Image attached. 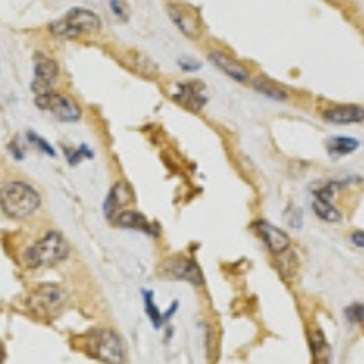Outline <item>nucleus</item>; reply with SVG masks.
Segmentation results:
<instances>
[{"instance_id":"f8f14e48","label":"nucleus","mask_w":364,"mask_h":364,"mask_svg":"<svg viewBox=\"0 0 364 364\" xmlns=\"http://www.w3.org/2000/svg\"><path fill=\"white\" fill-rule=\"evenodd\" d=\"M132 190H129V186L126 184V182H119V184H115L112 190V193L108 195V200H106V215L109 217V219H113V217L119 213V211L124 210V206H128L129 203H132Z\"/></svg>"},{"instance_id":"423d86ee","label":"nucleus","mask_w":364,"mask_h":364,"mask_svg":"<svg viewBox=\"0 0 364 364\" xmlns=\"http://www.w3.org/2000/svg\"><path fill=\"white\" fill-rule=\"evenodd\" d=\"M58 77V66L55 60L50 57L38 53L35 55V82L33 90L37 91V95L48 93L50 87L57 82Z\"/></svg>"},{"instance_id":"6e6552de","label":"nucleus","mask_w":364,"mask_h":364,"mask_svg":"<svg viewBox=\"0 0 364 364\" xmlns=\"http://www.w3.org/2000/svg\"><path fill=\"white\" fill-rule=\"evenodd\" d=\"M253 226H255L257 233L261 235V239L266 242V246H268L275 255H281V253L288 252V248H290V237L286 235L282 230H279V228L273 226V224L266 223V220H257Z\"/></svg>"},{"instance_id":"ddd939ff","label":"nucleus","mask_w":364,"mask_h":364,"mask_svg":"<svg viewBox=\"0 0 364 364\" xmlns=\"http://www.w3.org/2000/svg\"><path fill=\"white\" fill-rule=\"evenodd\" d=\"M324 119L331 124H353V122H363L364 108L360 106H337L324 113Z\"/></svg>"},{"instance_id":"7ed1b4c3","label":"nucleus","mask_w":364,"mask_h":364,"mask_svg":"<svg viewBox=\"0 0 364 364\" xmlns=\"http://www.w3.org/2000/svg\"><path fill=\"white\" fill-rule=\"evenodd\" d=\"M51 33L57 37L75 38L80 35H93L100 29V18L93 11L82 8H73L63 18L51 22Z\"/></svg>"},{"instance_id":"393cba45","label":"nucleus","mask_w":364,"mask_h":364,"mask_svg":"<svg viewBox=\"0 0 364 364\" xmlns=\"http://www.w3.org/2000/svg\"><path fill=\"white\" fill-rule=\"evenodd\" d=\"M2 359H4V350H2V346H0V363H2Z\"/></svg>"},{"instance_id":"f257e3e1","label":"nucleus","mask_w":364,"mask_h":364,"mask_svg":"<svg viewBox=\"0 0 364 364\" xmlns=\"http://www.w3.org/2000/svg\"><path fill=\"white\" fill-rule=\"evenodd\" d=\"M41 206V195L28 182L11 181L0 190V208L11 219H26Z\"/></svg>"},{"instance_id":"0eeeda50","label":"nucleus","mask_w":364,"mask_h":364,"mask_svg":"<svg viewBox=\"0 0 364 364\" xmlns=\"http://www.w3.org/2000/svg\"><path fill=\"white\" fill-rule=\"evenodd\" d=\"M164 273L173 279H181V281H188L191 284L199 286L203 284V275H200L199 266L193 261L186 259V257H173L166 262Z\"/></svg>"},{"instance_id":"dca6fc26","label":"nucleus","mask_w":364,"mask_h":364,"mask_svg":"<svg viewBox=\"0 0 364 364\" xmlns=\"http://www.w3.org/2000/svg\"><path fill=\"white\" fill-rule=\"evenodd\" d=\"M311 339V352H314V364H330L331 363V350L328 344L326 337L318 328H314L310 331Z\"/></svg>"},{"instance_id":"39448f33","label":"nucleus","mask_w":364,"mask_h":364,"mask_svg":"<svg viewBox=\"0 0 364 364\" xmlns=\"http://www.w3.org/2000/svg\"><path fill=\"white\" fill-rule=\"evenodd\" d=\"M37 106L42 108L44 112L51 113V115L57 117L58 120H64V122H77L80 119V108L71 99L64 95H58V93H42L37 95Z\"/></svg>"},{"instance_id":"aec40b11","label":"nucleus","mask_w":364,"mask_h":364,"mask_svg":"<svg viewBox=\"0 0 364 364\" xmlns=\"http://www.w3.org/2000/svg\"><path fill=\"white\" fill-rule=\"evenodd\" d=\"M146 310H148L149 318L154 321L155 326H159V324H161V315H159L157 306H155V304H154V299H151V294H146Z\"/></svg>"},{"instance_id":"b1692460","label":"nucleus","mask_w":364,"mask_h":364,"mask_svg":"<svg viewBox=\"0 0 364 364\" xmlns=\"http://www.w3.org/2000/svg\"><path fill=\"white\" fill-rule=\"evenodd\" d=\"M112 6H113V11H115L119 17H124V11H122V8H120L119 0H112Z\"/></svg>"},{"instance_id":"f3484780","label":"nucleus","mask_w":364,"mask_h":364,"mask_svg":"<svg viewBox=\"0 0 364 364\" xmlns=\"http://www.w3.org/2000/svg\"><path fill=\"white\" fill-rule=\"evenodd\" d=\"M253 90H257L259 93H262L264 97L273 100H286L288 99V90H284L282 86H279L277 82L273 80L264 79V77H257L253 79Z\"/></svg>"},{"instance_id":"a211bd4d","label":"nucleus","mask_w":364,"mask_h":364,"mask_svg":"<svg viewBox=\"0 0 364 364\" xmlns=\"http://www.w3.org/2000/svg\"><path fill=\"white\" fill-rule=\"evenodd\" d=\"M314 210L318 219L326 220V223H337L341 219V211L331 204V200L323 199V197H315Z\"/></svg>"},{"instance_id":"412c9836","label":"nucleus","mask_w":364,"mask_h":364,"mask_svg":"<svg viewBox=\"0 0 364 364\" xmlns=\"http://www.w3.org/2000/svg\"><path fill=\"white\" fill-rule=\"evenodd\" d=\"M348 317L357 321V323L364 324V304H357V306H353L352 310H348Z\"/></svg>"},{"instance_id":"f03ea898","label":"nucleus","mask_w":364,"mask_h":364,"mask_svg":"<svg viewBox=\"0 0 364 364\" xmlns=\"http://www.w3.org/2000/svg\"><path fill=\"white\" fill-rule=\"evenodd\" d=\"M84 350L91 357L99 359L104 364L124 363V346L122 341L112 330H95L84 339Z\"/></svg>"},{"instance_id":"4be33fe9","label":"nucleus","mask_w":364,"mask_h":364,"mask_svg":"<svg viewBox=\"0 0 364 364\" xmlns=\"http://www.w3.org/2000/svg\"><path fill=\"white\" fill-rule=\"evenodd\" d=\"M31 136H33V135H31ZM33 142H35V144H38V146H41V148L44 149V151H46V154H48V155H55L53 148H50V146L46 144V142L42 141L41 136H33Z\"/></svg>"},{"instance_id":"4468645a","label":"nucleus","mask_w":364,"mask_h":364,"mask_svg":"<svg viewBox=\"0 0 364 364\" xmlns=\"http://www.w3.org/2000/svg\"><path fill=\"white\" fill-rule=\"evenodd\" d=\"M113 223L120 228H128V230H139L144 233H154V226L146 220V217L139 211L132 210H122L113 217Z\"/></svg>"},{"instance_id":"6ab92c4d","label":"nucleus","mask_w":364,"mask_h":364,"mask_svg":"<svg viewBox=\"0 0 364 364\" xmlns=\"http://www.w3.org/2000/svg\"><path fill=\"white\" fill-rule=\"evenodd\" d=\"M357 148H359V142L350 139V136H336V139H331L330 144H328V149H330L333 155L352 154L353 149Z\"/></svg>"},{"instance_id":"2eb2a0df","label":"nucleus","mask_w":364,"mask_h":364,"mask_svg":"<svg viewBox=\"0 0 364 364\" xmlns=\"http://www.w3.org/2000/svg\"><path fill=\"white\" fill-rule=\"evenodd\" d=\"M177 97L181 99L182 104H186L188 108H191L193 112L200 109L206 102V97H204L203 86L197 82H188L178 86Z\"/></svg>"},{"instance_id":"5701e85b","label":"nucleus","mask_w":364,"mask_h":364,"mask_svg":"<svg viewBox=\"0 0 364 364\" xmlns=\"http://www.w3.org/2000/svg\"><path fill=\"white\" fill-rule=\"evenodd\" d=\"M352 240H353V245L360 246V248H364V232H355L352 235Z\"/></svg>"},{"instance_id":"20e7f679","label":"nucleus","mask_w":364,"mask_h":364,"mask_svg":"<svg viewBox=\"0 0 364 364\" xmlns=\"http://www.w3.org/2000/svg\"><path fill=\"white\" fill-rule=\"evenodd\" d=\"M68 245L64 237L57 232L46 233L42 239H38L31 248L26 252V262L31 268H41V266H53L57 262L64 261L68 257Z\"/></svg>"},{"instance_id":"9b49d317","label":"nucleus","mask_w":364,"mask_h":364,"mask_svg":"<svg viewBox=\"0 0 364 364\" xmlns=\"http://www.w3.org/2000/svg\"><path fill=\"white\" fill-rule=\"evenodd\" d=\"M210 60L215 64L223 73H226L228 77H232L237 82H246V80H248V71H246V68L240 63H237L233 57L224 53V51L213 50L210 53Z\"/></svg>"},{"instance_id":"9d476101","label":"nucleus","mask_w":364,"mask_h":364,"mask_svg":"<svg viewBox=\"0 0 364 364\" xmlns=\"http://www.w3.org/2000/svg\"><path fill=\"white\" fill-rule=\"evenodd\" d=\"M170 17L186 37L197 38L200 35L199 17L186 6H170Z\"/></svg>"},{"instance_id":"1a4fd4ad","label":"nucleus","mask_w":364,"mask_h":364,"mask_svg":"<svg viewBox=\"0 0 364 364\" xmlns=\"http://www.w3.org/2000/svg\"><path fill=\"white\" fill-rule=\"evenodd\" d=\"M66 301V294H64L58 286H41L31 297V304L35 310L44 311V314H51L57 308H60Z\"/></svg>"}]
</instances>
